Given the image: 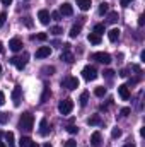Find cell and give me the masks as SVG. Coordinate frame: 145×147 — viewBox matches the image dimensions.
<instances>
[{"mask_svg":"<svg viewBox=\"0 0 145 147\" xmlns=\"http://www.w3.org/2000/svg\"><path fill=\"white\" fill-rule=\"evenodd\" d=\"M33 125H34V116L29 111L22 113L21 118H19V128L24 130V132H31L33 130Z\"/></svg>","mask_w":145,"mask_h":147,"instance_id":"6da1fadb","label":"cell"},{"mask_svg":"<svg viewBox=\"0 0 145 147\" xmlns=\"http://www.w3.org/2000/svg\"><path fill=\"white\" fill-rule=\"evenodd\" d=\"M28 58H29V55H28V53H24L22 57H12L9 62H10L12 65H15V69H17V70H22V69L26 67V63H28Z\"/></svg>","mask_w":145,"mask_h":147,"instance_id":"7a4b0ae2","label":"cell"},{"mask_svg":"<svg viewBox=\"0 0 145 147\" xmlns=\"http://www.w3.org/2000/svg\"><path fill=\"white\" fill-rule=\"evenodd\" d=\"M72 110H73V101L70 99V98L60 101V105H58V111H60L62 115H68Z\"/></svg>","mask_w":145,"mask_h":147,"instance_id":"3957f363","label":"cell"},{"mask_svg":"<svg viewBox=\"0 0 145 147\" xmlns=\"http://www.w3.org/2000/svg\"><path fill=\"white\" fill-rule=\"evenodd\" d=\"M82 77H84L85 80H96V79H97V70H96V67H92V65L84 67V69H82Z\"/></svg>","mask_w":145,"mask_h":147,"instance_id":"277c9868","label":"cell"},{"mask_svg":"<svg viewBox=\"0 0 145 147\" xmlns=\"http://www.w3.org/2000/svg\"><path fill=\"white\" fill-rule=\"evenodd\" d=\"M62 86L67 87V89H70V91H73V89L79 87V79H77V77H72V75H68V77H65V79L62 80Z\"/></svg>","mask_w":145,"mask_h":147,"instance_id":"5b68a950","label":"cell"},{"mask_svg":"<svg viewBox=\"0 0 145 147\" xmlns=\"http://www.w3.org/2000/svg\"><path fill=\"white\" fill-rule=\"evenodd\" d=\"M92 60H96V62H99V63L108 65V63H111V55H109V53H104V51H97V53H94V55H92Z\"/></svg>","mask_w":145,"mask_h":147,"instance_id":"8992f818","label":"cell"},{"mask_svg":"<svg viewBox=\"0 0 145 147\" xmlns=\"http://www.w3.org/2000/svg\"><path fill=\"white\" fill-rule=\"evenodd\" d=\"M21 98H22V89H21V86H15L14 91H12V101H14V106H19V105H21Z\"/></svg>","mask_w":145,"mask_h":147,"instance_id":"52a82bcc","label":"cell"},{"mask_svg":"<svg viewBox=\"0 0 145 147\" xmlns=\"http://www.w3.org/2000/svg\"><path fill=\"white\" fill-rule=\"evenodd\" d=\"M38 19H39V22H41L43 26H48V24H50V12H48L46 9H41V10L38 12Z\"/></svg>","mask_w":145,"mask_h":147,"instance_id":"ba28073f","label":"cell"},{"mask_svg":"<svg viewBox=\"0 0 145 147\" xmlns=\"http://www.w3.org/2000/svg\"><path fill=\"white\" fill-rule=\"evenodd\" d=\"M9 48H10L12 51H21V50H22V41H21L19 38H12V39L9 41Z\"/></svg>","mask_w":145,"mask_h":147,"instance_id":"9c48e42d","label":"cell"},{"mask_svg":"<svg viewBox=\"0 0 145 147\" xmlns=\"http://www.w3.org/2000/svg\"><path fill=\"white\" fill-rule=\"evenodd\" d=\"M118 94H119V98H121L123 101L130 99V89H128V86H125V84L118 86Z\"/></svg>","mask_w":145,"mask_h":147,"instance_id":"30bf717a","label":"cell"},{"mask_svg":"<svg viewBox=\"0 0 145 147\" xmlns=\"http://www.w3.org/2000/svg\"><path fill=\"white\" fill-rule=\"evenodd\" d=\"M51 55V48L50 46H41L36 50V58H46Z\"/></svg>","mask_w":145,"mask_h":147,"instance_id":"8fae6325","label":"cell"},{"mask_svg":"<svg viewBox=\"0 0 145 147\" xmlns=\"http://www.w3.org/2000/svg\"><path fill=\"white\" fill-rule=\"evenodd\" d=\"M48 134H50L48 120H46V118H41V121H39V135H41V137H46Z\"/></svg>","mask_w":145,"mask_h":147,"instance_id":"7c38bea8","label":"cell"},{"mask_svg":"<svg viewBox=\"0 0 145 147\" xmlns=\"http://www.w3.org/2000/svg\"><path fill=\"white\" fill-rule=\"evenodd\" d=\"M58 12H60V16H72L73 14V7L70 5V3L65 2V3L60 5V10H58Z\"/></svg>","mask_w":145,"mask_h":147,"instance_id":"4fadbf2b","label":"cell"},{"mask_svg":"<svg viewBox=\"0 0 145 147\" xmlns=\"http://www.w3.org/2000/svg\"><path fill=\"white\" fill-rule=\"evenodd\" d=\"M91 144L94 147H101L103 144V137H101V132H94L92 135H91Z\"/></svg>","mask_w":145,"mask_h":147,"instance_id":"5bb4252c","label":"cell"},{"mask_svg":"<svg viewBox=\"0 0 145 147\" xmlns=\"http://www.w3.org/2000/svg\"><path fill=\"white\" fill-rule=\"evenodd\" d=\"M87 123H89L91 127H96V125H101V123H103V120H101V115H92L91 118H87Z\"/></svg>","mask_w":145,"mask_h":147,"instance_id":"9a60e30c","label":"cell"},{"mask_svg":"<svg viewBox=\"0 0 145 147\" xmlns=\"http://www.w3.org/2000/svg\"><path fill=\"white\" fill-rule=\"evenodd\" d=\"M60 60H63V62H67V63H72L73 60H75V57H73V53H70L68 50H65V51L62 53V57H60Z\"/></svg>","mask_w":145,"mask_h":147,"instance_id":"2e32d148","label":"cell"},{"mask_svg":"<svg viewBox=\"0 0 145 147\" xmlns=\"http://www.w3.org/2000/svg\"><path fill=\"white\" fill-rule=\"evenodd\" d=\"M108 38H109V41H111V43H116V41L119 39V29H116V28H114V29H111V31L108 33Z\"/></svg>","mask_w":145,"mask_h":147,"instance_id":"e0dca14e","label":"cell"},{"mask_svg":"<svg viewBox=\"0 0 145 147\" xmlns=\"http://www.w3.org/2000/svg\"><path fill=\"white\" fill-rule=\"evenodd\" d=\"M80 29H82V22H79V24H73L72 29H70V38H77L80 34Z\"/></svg>","mask_w":145,"mask_h":147,"instance_id":"ac0fdd59","label":"cell"},{"mask_svg":"<svg viewBox=\"0 0 145 147\" xmlns=\"http://www.w3.org/2000/svg\"><path fill=\"white\" fill-rule=\"evenodd\" d=\"M91 2H92V0H77V5H79L82 10H89V9H91Z\"/></svg>","mask_w":145,"mask_h":147,"instance_id":"d6986e66","label":"cell"},{"mask_svg":"<svg viewBox=\"0 0 145 147\" xmlns=\"http://www.w3.org/2000/svg\"><path fill=\"white\" fill-rule=\"evenodd\" d=\"M87 39H89V43H92V45H99V43H101V36L96 34V33H91V34L87 36Z\"/></svg>","mask_w":145,"mask_h":147,"instance_id":"ffe728a7","label":"cell"},{"mask_svg":"<svg viewBox=\"0 0 145 147\" xmlns=\"http://www.w3.org/2000/svg\"><path fill=\"white\" fill-rule=\"evenodd\" d=\"M106 92H108V91H106V87H104V86H99V87H96V89H94V94H96L97 98L106 96Z\"/></svg>","mask_w":145,"mask_h":147,"instance_id":"44dd1931","label":"cell"},{"mask_svg":"<svg viewBox=\"0 0 145 147\" xmlns=\"http://www.w3.org/2000/svg\"><path fill=\"white\" fill-rule=\"evenodd\" d=\"M87 101H89V92H87V91H84V92L80 94L79 103H80V106H87Z\"/></svg>","mask_w":145,"mask_h":147,"instance_id":"7402d4cb","label":"cell"},{"mask_svg":"<svg viewBox=\"0 0 145 147\" xmlns=\"http://www.w3.org/2000/svg\"><path fill=\"white\" fill-rule=\"evenodd\" d=\"M118 19H119L118 12H108V22H109V24H114V22H118Z\"/></svg>","mask_w":145,"mask_h":147,"instance_id":"603a6c76","label":"cell"},{"mask_svg":"<svg viewBox=\"0 0 145 147\" xmlns=\"http://www.w3.org/2000/svg\"><path fill=\"white\" fill-rule=\"evenodd\" d=\"M5 140H7V147H14V134L7 132L5 134Z\"/></svg>","mask_w":145,"mask_h":147,"instance_id":"cb8c5ba5","label":"cell"},{"mask_svg":"<svg viewBox=\"0 0 145 147\" xmlns=\"http://www.w3.org/2000/svg\"><path fill=\"white\" fill-rule=\"evenodd\" d=\"M31 139L29 137H21V140H19V147H29L31 146Z\"/></svg>","mask_w":145,"mask_h":147,"instance_id":"d4e9b609","label":"cell"},{"mask_svg":"<svg viewBox=\"0 0 145 147\" xmlns=\"http://www.w3.org/2000/svg\"><path fill=\"white\" fill-rule=\"evenodd\" d=\"M104 31H106L104 24H96V26H94V33H96V34L101 36V34H104Z\"/></svg>","mask_w":145,"mask_h":147,"instance_id":"484cf974","label":"cell"},{"mask_svg":"<svg viewBox=\"0 0 145 147\" xmlns=\"http://www.w3.org/2000/svg\"><path fill=\"white\" fill-rule=\"evenodd\" d=\"M109 12V3H106V2H103L101 5H99V14L103 16V14H108Z\"/></svg>","mask_w":145,"mask_h":147,"instance_id":"4316f807","label":"cell"},{"mask_svg":"<svg viewBox=\"0 0 145 147\" xmlns=\"http://www.w3.org/2000/svg\"><path fill=\"white\" fill-rule=\"evenodd\" d=\"M50 33H51V34H55V36H58V34H62V33H63V29H62L60 26H53V28H50Z\"/></svg>","mask_w":145,"mask_h":147,"instance_id":"83f0119b","label":"cell"},{"mask_svg":"<svg viewBox=\"0 0 145 147\" xmlns=\"http://www.w3.org/2000/svg\"><path fill=\"white\" fill-rule=\"evenodd\" d=\"M111 137L113 139H118V137H121V130L116 127V128H113V132H111Z\"/></svg>","mask_w":145,"mask_h":147,"instance_id":"f1b7e54d","label":"cell"},{"mask_svg":"<svg viewBox=\"0 0 145 147\" xmlns=\"http://www.w3.org/2000/svg\"><path fill=\"white\" fill-rule=\"evenodd\" d=\"M7 121H9V113H0V123L5 125Z\"/></svg>","mask_w":145,"mask_h":147,"instance_id":"f546056e","label":"cell"},{"mask_svg":"<svg viewBox=\"0 0 145 147\" xmlns=\"http://www.w3.org/2000/svg\"><path fill=\"white\" fill-rule=\"evenodd\" d=\"M39 39V41H46V39H48V34H46V33H39V34H36V36H33V39Z\"/></svg>","mask_w":145,"mask_h":147,"instance_id":"4dcf8cb0","label":"cell"},{"mask_svg":"<svg viewBox=\"0 0 145 147\" xmlns=\"http://www.w3.org/2000/svg\"><path fill=\"white\" fill-rule=\"evenodd\" d=\"M48 94H50V89H48V86H44V92H43V96H41V103H44V101H46Z\"/></svg>","mask_w":145,"mask_h":147,"instance_id":"1f68e13d","label":"cell"},{"mask_svg":"<svg viewBox=\"0 0 145 147\" xmlns=\"http://www.w3.org/2000/svg\"><path fill=\"white\" fill-rule=\"evenodd\" d=\"M67 132H68V134H77V132H79V128H77V127H75V125H68V128H67Z\"/></svg>","mask_w":145,"mask_h":147,"instance_id":"d6a6232c","label":"cell"},{"mask_svg":"<svg viewBox=\"0 0 145 147\" xmlns=\"http://www.w3.org/2000/svg\"><path fill=\"white\" fill-rule=\"evenodd\" d=\"M63 147H77V142H75V140H72V139H70V140H67V142L63 144Z\"/></svg>","mask_w":145,"mask_h":147,"instance_id":"836d02e7","label":"cell"},{"mask_svg":"<svg viewBox=\"0 0 145 147\" xmlns=\"http://www.w3.org/2000/svg\"><path fill=\"white\" fill-rule=\"evenodd\" d=\"M104 77H106V79H109V80H111V79L114 77V72H113V70H104Z\"/></svg>","mask_w":145,"mask_h":147,"instance_id":"e575fe53","label":"cell"},{"mask_svg":"<svg viewBox=\"0 0 145 147\" xmlns=\"http://www.w3.org/2000/svg\"><path fill=\"white\" fill-rule=\"evenodd\" d=\"M43 72L48 74V75H51V74L55 72V67H44V69H43Z\"/></svg>","mask_w":145,"mask_h":147,"instance_id":"d590c367","label":"cell"},{"mask_svg":"<svg viewBox=\"0 0 145 147\" xmlns=\"http://www.w3.org/2000/svg\"><path fill=\"white\" fill-rule=\"evenodd\" d=\"M51 19H53V21H62L60 12H53V14H51Z\"/></svg>","mask_w":145,"mask_h":147,"instance_id":"8d00e7d4","label":"cell"},{"mask_svg":"<svg viewBox=\"0 0 145 147\" xmlns=\"http://www.w3.org/2000/svg\"><path fill=\"white\" fill-rule=\"evenodd\" d=\"M5 19H7V14H5V12H2V14H0V28L5 24Z\"/></svg>","mask_w":145,"mask_h":147,"instance_id":"74e56055","label":"cell"},{"mask_svg":"<svg viewBox=\"0 0 145 147\" xmlns=\"http://www.w3.org/2000/svg\"><path fill=\"white\" fill-rule=\"evenodd\" d=\"M24 24H26L28 28H31V26H33V21H31V17H24Z\"/></svg>","mask_w":145,"mask_h":147,"instance_id":"f35d334b","label":"cell"},{"mask_svg":"<svg viewBox=\"0 0 145 147\" xmlns=\"http://www.w3.org/2000/svg\"><path fill=\"white\" fill-rule=\"evenodd\" d=\"M130 113H132V110H130V108H123V110H121V116H128Z\"/></svg>","mask_w":145,"mask_h":147,"instance_id":"ab89813d","label":"cell"},{"mask_svg":"<svg viewBox=\"0 0 145 147\" xmlns=\"http://www.w3.org/2000/svg\"><path fill=\"white\" fill-rule=\"evenodd\" d=\"M144 24H145V17H144V16H140V17H138V26L142 28Z\"/></svg>","mask_w":145,"mask_h":147,"instance_id":"60d3db41","label":"cell"},{"mask_svg":"<svg viewBox=\"0 0 145 147\" xmlns=\"http://www.w3.org/2000/svg\"><path fill=\"white\" fill-rule=\"evenodd\" d=\"M3 103H5V94H3V92L0 91V106H2Z\"/></svg>","mask_w":145,"mask_h":147,"instance_id":"b9f144b4","label":"cell"},{"mask_svg":"<svg viewBox=\"0 0 145 147\" xmlns=\"http://www.w3.org/2000/svg\"><path fill=\"white\" fill-rule=\"evenodd\" d=\"M132 2H133V0H121V5H123V7H128Z\"/></svg>","mask_w":145,"mask_h":147,"instance_id":"7bdbcfd3","label":"cell"},{"mask_svg":"<svg viewBox=\"0 0 145 147\" xmlns=\"http://www.w3.org/2000/svg\"><path fill=\"white\" fill-rule=\"evenodd\" d=\"M119 75H121V77H126V75H128V70H126V69H123V70L119 72Z\"/></svg>","mask_w":145,"mask_h":147,"instance_id":"ee69618b","label":"cell"},{"mask_svg":"<svg viewBox=\"0 0 145 147\" xmlns=\"http://www.w3.org/2000/svg\"><path fill=\"white\" fill-rule=\"evenodd\" d=\"M2 3H3V5H10V3H12V0H2Z\"/></svg>","mask_w":145,"mask_h":147,"instance_id":"f6af8a7d","label":"cell"},{"mask_svg":"<svg viewBox=\"0 0 145 147\" xmlns=\"http://www.w3.org/2000/svg\"><path fill=\"white\" fill-rule=\"evenodd\" d=\"M123 147H135V146H133V144H130V142H128V144H125V146H123Z\"/></svg>","mask_w":145,"mask_h":147,"instance_id":"bcb514c9","label":"cell"},{"mask_svg":"<svg viewBox=\"0 0 145 147\" xmlns=\"http://www.w3.org/2000/svg\"><path fill=\"white\" fill-rule=\"evenodd\" d=\"M29 147H39V146H38L36 142H31V146H29Z\"/></svg>","mask_w":145,"mask_h":147,"instance_id":"7dc6e473","label":"cell"},{"mask_svg":"<svg viewBox=\"0 0 145 147\" xmlns=\"http://www.w3.org/2000/svg\"><path fill=\"white\" fill-rule=\"evenodd\" d=\"M3 51V45H2V41H0V53Z\"/></svg>","mask_w":145,"mask_h":147,"instance_id":"c3c4849f","label":"cell"},{"mask_svg":"<svg viewBox=\"0 0 145 147\" xmlns=\"http://www.w3.org/2000/svg\"><path fill=\"white\" fill-rule=\"evenodd\" d=\"M43 147H53V146H51V144L48 142V144H44V146H43Z\"/></svg>","mask_w":145,"mask_h":147,"instance_id":"681fc988","label":"cell"},{"mask_svg":"<svg viewBox=\"0 0 145 147\" xmlns=\"http://www.w3.org/2000/svg\"><path fill=\"white\" fill-rule=\"evenodd\" d=\"M0 147H7V144H3V142H0Z\"/></svg>","mask_w":145,"mask_h":147,"instance_id":"f907efd6","label":"cell"},{"mask_svg":"<svg viewBox=\"0 0 145 147\" xmlns=\"http://www.w3.org/2000/svg\"><path fill=\"white\" fill-rule=\"evenodd\" d=\"M0 74H2V65H0Z\"/></svg>","mask_w":145,"mask_h":147,"instance_id":"816d5d0a","label":"cell"},{"mask_svg":"<svg viewBox=\"0 0 145 147\" xmlns=\"http://www.w3.org/2000/svg\"><path fill=\"white\" fill-rule=\"evenodd\" d=\"M0 137H2V132H0Z\"/></svg>","mask_w":145,"mask_h":147,"instance_id":"f5cc1de1","label":"cell"}]
</instances>
